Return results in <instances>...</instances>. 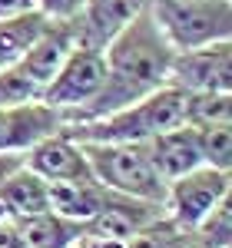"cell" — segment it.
<instances>
[{
    "label": "cell",
    "instance_id": "cell-1",
    "mask_svg": "<svg viewBox=\"0 0 232 248\" xmlns=\"http://www.w3.org/2000/svg\"><path fill=\"white\" fill-rule=\"evenodd\" d=\"M173 46L169 40L159 33L149 7L133 17L119 33H116L106 46H103V63H106V77L93 103L70 123H83V119H97L130 106L143 96L156 93L169 83V63H173Z\"/></svg>",
    "mask_w": 232,
    "mask_h": 248
},
{
    "label": "cell",
    "instance_id": "cell-17",
    "mask_svg": "<svg viewBox=\"0 0 232 248\" xmlns=\"http://www.w3.org/2000/svg\"><path fill=\"white\" fill-rule=\"evenodd\" d=\"M202 166L213 169H232V126H206L196 129Z\"/></svg>",
    "mask_w": 232,
    "mask_h": 248
},
{
    "label": "cell",
    "instance_id": "cell-9",
    "mask_svg": "<svg viewBox=\"0 0 232 248\" xmlns=\"http://www.w3.org/2000/svg\"><path fill=\"white\" fill-rule=\"evenodd\" d=\"M63 126L57 109L47 103H20V106H0V153H27L37 139L57 133Z\"/></svg>",
    "mask_w": 232,
    "mask_h": 248
},
{
    "label": "cell",
    "instance_id": "cell-11",
    "mask_svg": "<svg viewBox=\"0 0 232 248\" xmlns=\"http://www.w3.org/2000/svg\"><path fill=\"white\" fill-rule=\"evenodd\" d=\"M143 149L149 155V162L156 166V172L169 182L179 179L189 169L202 166V155H199V142H196V129L193 126H173L166 133H156L153 139L143 142Z\"/></svg>",
    "mask_w": 232,
    "mask_h": 248
},
{
    "label": "cell",
    "instance_id": "cell-7",
    "mask_svg": "<svg viewBox=\"0 0 232 248\" xmlns=\"http://www.w3.org/2000/svg\"><path fill=\"white\" fill-rule=\"evenodd\" d=\"M169 86L186 93H232V40L176 50L169 63Z\"/></svg>",
    "mask_w": 232,
    "mask_h": 248
},
{
    "label": "cell",
    "instance_id": "cell-22",
    "mask_svg": "<svg viewBox=\"0 0 232 248\" xmlns=\"http://www.w3.org/2000/svg\"><path fill=\"white\" fill-rule=\"evenodd\" d=\"M0 70H3V66H0Z\"/></svg>",
    "mask_w": 232,
    "mask_h": 248
},
{
    "label": "cell",
    "instance_id": "cell-14",
    "mask_svg": "<svg viewBox=\"0 0 232 248\" xmlns=\"http://www.w3.org/2000/svg\"><path fill=\"white\" fill-rule=\"evenodd\" d=\"M50 186V209L66 215V218H77V222H90L103 202L110 189L97 182V179H83V182H47Z\"/></svg>",
    "mask_w": 232,
    "mask_h": 248
},
{
    "label": "cell",
    "instance_id": "cell-5",
    "mask_svg": "<svg viewBox=\"0 0 232 248\" xmlns=\"http://www.w3.org/2000/svg\"><path fill=\"white\" fill-rule=\"evenodd\" d=\"M103 77H106L103 50L77 43L66 53V60L60 63V70L50 77V83L43 86L40 103H47L50 109H57L63 123H70V119H77L93 103V96L103 86Z\"/></svg>",
    "mask_w": 232,
    "mask_h": 248
},
{
    "label": "cell",
    "instance_id": "cell-6",
    "mask_svg": "<svg viewBox=\"0 0 232 248\" xmlns=\"http://www.w3.org/2000/svg\"><path fill=\"white\" fill-rule=\"evenodd\" d=\"M232 195V175L229 169H213V166H196L179 179L166 182L163 195V212L179 232H193L209 212Z\"/></svg>",
    "mask_w": 232,
    "mask_h": 248
},
{
    "label": "cell",
    "instance_id": "cell-20",
    "mask_svg": "<svg viewBox=\"0 0 232 248\" xmlns=\"http://www.w3.org/2000/svg\"><path fill=\"white\" fill-rule=\"evenodd\" d=\"M20 166H27V153H0V182L10 172H17Z\"/></svg>",
    "mask_w": 232,
    "mask_h": 248
},
{
    "label": "cell",
    "instance_id": "cell-15",
    "mask_svg": "<svg viewBox=\"0 0 232 248\" xmlns=\"http://www.w3.org/2000/svg\"><path fill=\"white\" fill-rule=\"evenodd\" d=\"M186 126H232V93H186Z\"/></svg>",
    "mask_w": 232,
    "mask_h": 248
},
{
    "label": "cell",
    "instance_id": "cell-2",
    "mask_svg": "<svg viewBox=\"0 0 232 248\" xmlns=\"http://www.w3.org/2000/svg\"><path fill=\"white\" fill-rule=\"evenodd\" d=\"M182 123H186V90L166 83L163 90L106 116L63 123V133H70L77 142H146L156 133H166Z\"/></svg>",
    "mask_w": 232,
    "mask_h": 248
},
{
    "label": "cell",
    "instance_id": "cell-3",
    "mask_svg": "<svg viewBox=\"0 0 232 248\" xmlns=\"http://www.w3.org/2000/svg\"><path fill=\"white\" fill-rule=\"evenodd\" d=\"M86 162L106 189L143 199V202H159L166 195V179L156 172L149 155L143 149V142H80Z\"/></svg>",
    "mask_w": 232,
    "mask_h": 248
},
{
    "label": "cell",
    "instance_id": "cell-19",
    "mask_svg": "<svg viewBox=\"0 0 232 248\" xmlns=\"http://www.w3.org/2000/svg\"><path fill=\"white\" fill-rule=\"evenodd\" d=\"M83 0H33V10L47 20H77Z\"/></svg>",
    "mask_w": 232,
    "mask_h": 248
},
{
    "label": "cell",
    "instance_id": "cell-10",
    "mask_svg": "<svg viewBox=\"0 0 232 248\" xmlns=\"http://www.w3.org/2000/svg\"><path fill=\"white\" fill-rule=\"evenodd\" d=\"M146 7H149V0H83L77 14V40L83 46L103 50Z\"/></svg>",
    "mask_w": 232,
    "mask_h": 248
},
{
    "label": "cell",
    "instance_id": "cell-21",
    "mask_svg": "<svg viewBox=\"0 0 232 248\" xmlns=\"http://www.w3.org/2000/svg\"><path fill=\"white\" fill-rule=\"evenodd\" d=\"M27 10H33V0H0V20L27 14Z\"/></svg>",
    "mask_w": 232,
    "mask_h": 248
},
{
    "label": "cell",
    "instance_id": "cell-18",
    "mask_svg": "<svg viewBox=\"0 0 232 248\" xmlns=\"http://www.w3.org/2000/svg\"><path fill=\"white\" fill-rule=\"evenodd\" d=\"M33 99H40V86L27 77L20 63H10L0 70V106H20Z\"/></svg>",
    "mask_w": 232,
    "mask_h": 248
},
{
    "label": "cell",
    "instance_id": "cell-12",
    "mask_svg": "<svg viewBox=\"0 0 232 248\" xmlns=\"http://www.w3.org/2000/svg\"><path fill=\"white\" fill-rule=\"evenodd\" d=\"M14 235L20 248H73L86 235V222L66 218L60 212H40L30 218H17Z\"/></svg>",
    "mask_w": 232,
    "mask_h": 248
},
{
    "label": "cell",
    "instance_id": "cell-4",
    "mask_svg": "<svg viewBox=\"0 0 232 248\" xmlns=\"http://www.w3.org/2000/svg\"><path fill=\"white\" fill-rule=\"evenodd\" d=\"M149 14L173 50H193L232 37L229 0H149Z\"/></svg>",
    "mask_w": 232,
    "mask_h": 248
},
{
    "label": "cell",
    "instance_id": "cell-13",
    "mask_svg": "<svg viewBox=\"0 0 232 248\" xmlns=\"http://www.w3.org/2000/svg\"><path fill=\"white\" fill-rule=\"evenodd\" d=\"M0 205H3L10 222L30 218V215H40V212H53L50 209V186L37 172L20 166L17 172H10L0 182Z\"/></svg>",
    "mask_w": 232,
    "mask_h": 248
},
{
    "label": "cell",
    "instance_id": "cell-16",
    "mask_svg": "<svg viewBox=\"0 0 232 248\" xmlns=\"http://www.w3.org/2000/svg\"><path fill=\"white\" fill-rule=\"evenodd\" d=\"M193 248H229L232 242V195H226L193 232H186Z\"/></svg>",
    "mask_w": 232,
    "mask_h": 248
},
{
    "label": "cell",
    "instance_id": "cell-8",
    "mask_svg": "<svg viewBox=\"0 0 232 248\" xmlns=\"http://www.w3.org/2000/svg\"><path fill=\"white\" fill-rule=\"evenodd\" d=\"M27 169L37 172L40 179L47 182H83V179H97L86 153L70 133H63L60 126L57 133L37 139L30 149H27Z\"/></svg>",
    "mask_w": 232,
    "mask_h": 248
}]
</instances>
